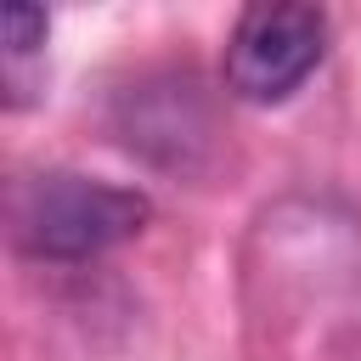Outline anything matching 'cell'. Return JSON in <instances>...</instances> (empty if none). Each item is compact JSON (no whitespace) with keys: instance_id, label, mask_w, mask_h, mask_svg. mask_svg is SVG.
<instances>
[{"instance_id":"2","label":"cell","mask_w":361,"mask_h":361,"mask_svg":"<svg viewBox=\"0 0 361 361\" xmlns=\"http://www.w3.org/2000/svg\"><path fill=\"white\" fill-rule=\"evenodd\" d=\"M327 17L299 0H265L248 6L226 39V90L243 102H282L305 85V73L322 62Z\"/></svg>"},{"instance_id":"3","label":"cell","mask_w":361,"mask_h":361,"mask_svg":"<svg viewBox=\"0 0 361 361\" xmlns=\"http://www.w3.org/2000/svg\"><path fill=\"white\" fill-rule=\"evenodd\" d=\"M0 28H6V56H11V62L28 56L34 45H45V11H39V6H6Z\"/></svg>"},{"instance_id":"1","label":"cell","mask_w":361,"mask_h":361,"mask_svg":"<svg viewBox=\"0 0 361 361\" xmlns=\"http://www.w3.org/2000/svg\"><path fill=\"white\" fill-rule=\"evenodd\" d=\"M147 197L96 175H34L11 197V231L34 259H96L147 226Z\"/></svg>"}]
</instances>
